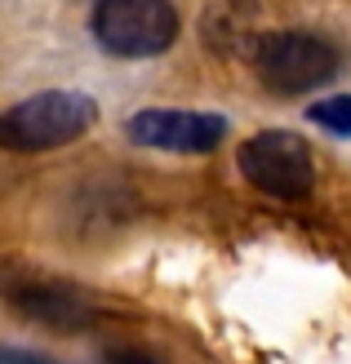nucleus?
Masks as SVG:
<instances>
[{
    "label": "nucleus",
    "instance_id": "obj_8",
    "mask_svg": "<svg viewBox=\"0 0 351 364\" xmlns=\"http://www.w3.org/2000/svg\"><path fill=\"white\" fill-rule=\"evenodd\" d=\"M103 364H164V360L152 355V351H142V347H112L103 355Z\"/></svg>",
    "mask_w": 351,
    "mask_h": 364
},
{
    "label": "nucleus",
    "instance_id": "obj_7",
    "mask_svg": "<svg viewBox=\"0 0 351 364\" xmlns=\"http://www.w3.org/2000/svg\"><path fill=\"white\" fill-rule=\"evenodd\" d=\"M307 120L316 124V129L334 134V138H351V94H329L320 102H311Z\"/></svg>",
    "mask_w": 351,
    "mask_h": 364
},
{
    "label": "nucleus",
    "instance_id": "obj_6",
    "mask_svg": "<svg viewBox=\"0 0 351 364\" xmlns=\"http://www.w3.org/2000/svg\"><path fill=\"white\" fill-rule=\"evenodd\" d=\"M14 306L53 333H80L94 324V302L67 284H27L14 294Z\"/></svg>",
    "mask_w": 351,
    "mask_h": 364
},
{
    "label": "nucleus",
    "instance_id": "obj_5",
    "mask_svg": "<svg viewBox=\"0 0 351 364\" xmlns=\"http://www.w3.org/2000/svg\"><path fill=\"white\" fill-rule=\"evenodd\" d=\"M125 134L138 147L174 151V156H205L227 138L223 112H192V107H142L129 116Z\"/></svg>",
    "mask_w": 351,
    "mask_h": 364
},
{
    "label": "nucleus",
    "instance_id": "obj_4",
    "mask_svg": "<svg viewBox=\"0 0 351 364\" xmlns=\"http://www.w3.org/2000/svg\"><path fill=\"white\" fill-rule=\"evenodd\" d=\"M236 165L249 187H258L263 196H276V200H307L311 187H316L311 147L289 129H258L253 138L240 142Z\"/></svg>",
    "mask_w": 351,
    "mask_h": 364
},
{
    "label": "nucleus",
    "instance_id": "obj_2",
    "mask_svg": "<svg viewBox=\"0 0 351 364\" xmlns=\"http://www.w3.org/2000/svg\"><path fill=\"white\" fill-rule=\"evenodd\" d=\"M253 71L271 94H311L342 71V49L316 31H263L249 49Z\"/></svg>",
    "mask_w": 351,
    "mask_h": 364
},
{
    "label": "nucleus",
    "instance_id": "obj_3",
    "mask_svg": "<svg viewBox=\"0 0 351 364\" xmlns=\"http://www.w3.org/2000/svg\"><path fill=\"white\" fill-rule=\"evenodd\" d=\"M89 27L112 58H160L182 23L169 0H98Z\"/></svg>",
    "mask_w": 351,
    "mask_h": 364
},
{
    "label": "nucleus",
    "instance_id": "obj_1",
    "mask_svg": "<svg viewBox=\"0 0 351 364\" xmlns=\"http://www.w3.org/2000/svg\"><path fill=\"white\" fill-rule=\"evenodd\" d=\"M98 120V102L85 89H41L23 102H14L0 116V142L9 151H53L85 138Z\"/></svg>",
    "mask_w": 351,
    "mask_h": 364
},
{
    "label": "nucleus",
    "instance_id": "obj_9",
    "mask_svg": "<svg viewBox=\"0 0 351 364\" xmlns=\"http://www.w3.org/2000/svg\"><path fill=\"white\" fill-rule=\"evenodd\" d=\"M0 364H58V360H49V355H36V351H18V347H5Z\"/></svg>",
    "mask_w": 351,
    "mask_h": 364
}]
</instances>
